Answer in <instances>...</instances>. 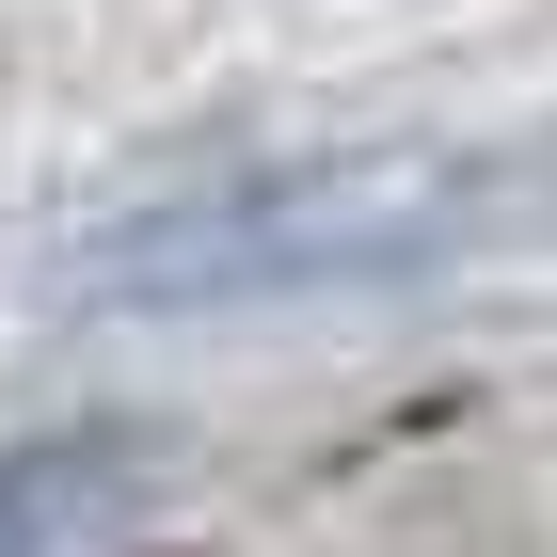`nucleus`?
<instances>
[{
	"instance_id": "1",
	"label": "nucleus",
	"mask_w": 557,
	"mask_h": 557,
	"mask_svg": "<svg viewBox=\"0 0 557 557\" xmlns=\"http://www.w3.org/2000/svg\"><path fill=\"white\" fill-rule=\"evenodd\" d=\"M557 239V128L510 144H367V160L239 175V191H175V208L112 223L81 256V302H144V319H239V302H350L414 287V271Z\"/></svg>"
}]
</instances>
